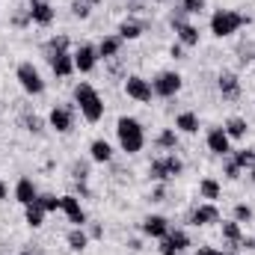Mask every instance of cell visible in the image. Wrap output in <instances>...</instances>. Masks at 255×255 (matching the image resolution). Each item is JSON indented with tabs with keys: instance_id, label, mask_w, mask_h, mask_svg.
<instances>
[{
	"instance_id": "d590c367",
	"label": "cell",
	"mask_w": 255,
	"mask_h": 255,
	"mask_svg": "<svg viewBox=\"0 0 255 255\" xmlns=\"http://www.w3.org/2000/svg\"><path fill=\"white\" fill-rule=\"evenodd\" d=\"M238 60H241V65H250V63H255V42H241L238 45Z\"/></svg>"
},
{
	"instance_id": "f546056e",
	"label": "cell",
	"mask_w": 255,
	"mask_h": 255,
	"mask_svg": "<svg viewBox=\"0 0 255 255\" xmlns=\"http://www.w3.org/2000/svg\"><path fill=\"white\" fill-rule=\"evenodd\" d=\"M24 223L30 226V229H42L45 226V211L33 202V205H24Z\"/></svg>"
},
{
	"instance_id": "ba28073f",
	"label": "cell",
	"mask_w": 255,
	"mask_h": 255,
	"mask_svg": "<svg viewBox=\"0 0 255 255\" xmlns=\"http://www.w3.org/2000/svg\"><path fill=\"white\" fill-rule=\"evenodd\" d=\"M187 223L196 226V229H205V226H217L220 223V208L214 202H199L187 214Z\"/></svg>"
},
{
	"instance_id": "f35d334b",
	"label": "cell",
	"mask_w": 255,
	"mask_h": 255,
	"mask_svg": "<svg viewBox=\"0 0 255 255\" xmlns=\"http://www.w3.org/2000/svg\"><path fill=\"white\" fill-rule=\"evenodd\" d=\"M187 18H190V15H187V12H184L181 6H175V9L169 12V27H172V30H178V27H184V24H190Z\"/></svg>"
},
{
	"instance_id": "681fc988",
	"label": "cell",
	"mask_w": 255,
	"mask_h": 255,
	"mask_svg": "<svg viewBox=\"0 0 255 255\" xmlns=\"http://www.w3.org/2000/svg\"><path fill=\"white\" fill-rule=\"evenodd\" d=\"M6 199H9V184L0 178V202H6Z\"/></svg>"
},
{
	"instance_id": "277c9868",
	"label": "cell",
	"mask_w": 255,
	"mask_h": 255,
	"mask_svg": "<svg viewBox=\"0 0 255 255\" xmlns=\"http://www.w3.org/2000/svg\"><path fill=\"white\" fill-rule=\"evenodd\" d=\"M15 80H18V86H21L27 95H33V98L45 95V77H42V71L30 63V60L18 63V68H15Z\"/></svg>"
},
{
	"instance_id": "11a10c76",
	"label": "cell",
	"mask_w": 255,
	"mask_h": 255,
	"mask_svg": "<svg viewBox=\"0 0 255 255\" xmlns=\"http://www.w3.org/2000/svg\"><path fill=\"white\" fill-rule=\"evenodd\" d=\"M151 3H169V0H151Z\"/></svg>"
},
{
	"instance_id": "9a60e30c",
	"label": "cell",
	"mask_w": 255,
	"mask_h": 255,
	"mask_svg": "<svg viewBox=\"0 0 255 255\" xmlns=\"http://www.w3.org/2000/svg\"><path fill=\"white\" fill-rule=\"evenodd\" d=\"M27 9H30V21H33L36 27H51V24H54V18H57V9H54L48 0L30 3Z\"/></svg>"
},
{
	"instance_id": "7dc6e473",
	"label": "cell",
	"mask_w": 255,
	"mask_h": 255,
	"mask_svg": "<svg viewBox=\"0 0 255 255\" xmlns=\"http://www.w3.org/2000/svg\"><path fill=\"white\" fill-rule=\"evenodd\" d=\"M169 57H172V60H184V45H178V42H175V45L169 48Z\"/></svg>"
},
{
	"instance_id": "c3c4849f",
	"label": "cell",
	"mask_w": 255,
	"mask_h": 255,
	"mask_svg": "<svg viewBox=\"0 0 255 255\" xmlns=\"http://www.w3.org/2000/svg\"><path fill=\"white\" fill-rule=\"evenodd\" d=\"M241 250L253 253V250H255V238H250V235H244V238H241Z\"/></svg>"
},
{
	"instance_id": "f6af8a7d",
	"label": "cell",
	"mask_w": 255,
	"mask_h": 255,
	"mask_svg": "<svg viewBox=\"0 0 255 255\" xmlns=\"http://www.w3.org/2000/svg\"><path fill=\"white\" fill-rule=\"evenodd\" d=\"M151 202H166V184H154V190H151Z\"/></svg>"
},
{
	"instance_id": "3957f363",
	"label": "cell",
	"mask_w": 255,
	"mask_h": 255,
	"mask_svg": "<svg viewBox=\"0 0 255 255\" xmlns=\"http://www.w3.org/2000/svg\"><path fill=\"white\" fill-rule=\"evenodd\" d=\"M247 24H253V18L244 15V12H235V9H214V15H211V36L229 39V36H235V33H238L241 27H247Z\"/></svg>"
},
{
	"instance_id": "52a82bcc",
	"label": "cell",
	"mask_w": 255,
	"mask_h": 255,
	"mask_svg": "<svg viewBox=\"0 0 255 255\" xmlns=\"http://www.w3.org/2000/svg\"><path fill=\"white\" fill-rule=\"evenodd\" d=\"M205 145H208V151L211 154H217V157H229L235 148H232V139H229V133H226V128L217 125V128H208V133H205Z\"/></svg>"
},
{
	"instance_id": "7bdbcfd3",
	"label": "cell",
	"mask_w": 255,
	"mask_h": 255,
	"mask_svg": "<svg viewBox=\"0 0 255 255\" xmlns=\"http://www.w3.org/2000/svg\"><path fill=\"white\" fill-rule=\"evenodd\" d=\"M83 229H86L89 241H101V238H104V226H101V223H86Z\"/></svg>"
},
{
	"instance_id": "e575fe53",
	"label": "cell",
	"mask_w": 255,
	"mask_h": 255,
	"mask_svg": "<svg viewBox=\"0 0 255 255\" xmlns=\"http://www.w3.org/2000/svg\"><path fill=\"white\" fill-rule=\"evenodd\" d=\"M163 163H166V172H169V178H178V175L184 172V160H181L178 154H163Z\"/></svg>"
},
{
	"instance_id": "8fae6325",
	"label": "cell",
	"mask_w": 255,
	"mask_h": 255,
	"mask_svg": "<svg viewBox=\"0 0 255 255\" xmlns=\"http://www.w3.org/2000/svg\"><path fill=\"white\" fill-rule=\"evenodd\" d=\"M71 54H74V71H80V74H92L95 71V65H98V48L95 45L80 42Z\"/></svg>"
},
{
	"instance_id": "e0dca14e",
	"label": "cell",
	"mask_w": 255,
	"mask_h": 255,
	"mask_svg": "<svg viewBox=\"0 0 255 255\" xmlns=\"http://www.w3.org/2000/svg\"><path fill=\"white\" fill-rule=\"evenodd\" d=\"M48 63H51V71L57 77H71L74 74V54L71 51H60V54L48 57Z\"/></svg>"
},
{
	"instance_id": "ee69618b",
	"label": "cell",
	"mask_w": 255,
	"mask_h": 255,
	"mask_svg": "<svg viewBox=\"0 0 255 255\" xmlns=\"http://www.w3.org/2000/svg\"><path fill=\"white\" fill-rule=\"evenodd\" d=\"M71 187H74V196H77V199H89V196H92V190H89L86 181H71Z\"/></svg>"
},
{
	"instance_id": "836d02e7",
	"label": "cell",
	"mask_w": 255,
	"mask_h": 255,
	"mask_svg": "<svg viewBox=\"0 0 255 255\" xmlns=\"http://www.w3.org/2000/svg\"><path fill=\"white\" fill-rule=\"evenodd\" d=\"M232 160H235L241 169H253L255 151H253V148H238V151H232Z\"/></svg>"
},
{
	"instance_id": "8992f818",
	"label": "cell",
	"mask_w": 255,
	"mask_h": 255,
	"mask_svg": "<svg viewBox=\"0 0 255 255\" xmlns=\"http://www.w3.org/2000/svg\"><path fill=\"white\" fill-rule=\"evenodd\" d=\"M184 86V77L178 71H160L154 80H151V89H154V98H175Z\"/></svg>"
},
{
	"instance_id": "f5cc1de1",
	"label": "cell",
	"mask_w": 255,
	"mask_h": 255,
	"mask_svg": "<svg viewBox=\"0 0 255 255\" xmlns=\"http://www.w3.org/2000/svg\"><path fill=\"white\" fill-rule=\"evenodd\" d=\"M86 3H89V6H101L104 0H86Z\"/></svg>"
},
{
	"instance_id": "2e32d148",
	"label": "cell",
	"mask_w": 255,
	"mask_h": 255,
	"mask_svg": "<svg viewBox=\"0 0 255 255\" xmlns=\"http://www.w3.org/2000/svg\"><path fill=\"white\" fill-rule=\"evenodd\" d=\"M12 196H15V202H18V205H33V202H36V196H39V187H36V181H33V178L21 175V178L15 181Z\"/></svg>"
},
{
	"instance_id": "b9f144b4",
	"label": "cell",
	"mask_w": 255,
	"mask_h": 255,
	"mask_svg": "<svg viewBox=\"0 0 255 255\" xmlns=\"http://www.w3.org/2000/svg\"><path fill=\"white\" fill-rule=\"evenodd\" d=\"M241 172H244V169H241L235 160H223V175H226L229 181H238V178H241Z\"/></svg>"
},
{
	"instance_id": "d4e9b609",
	"label": "cell",
	"mask_w": 255,
	"mask_h": 255,
	"mask_svg": "<svg viewBox=\"0 0 255 255\" xmlns=\"http://www.w3.org/2000/svg\"><path fill=\"white\" fill-rule=\"evenodd\" d=\"M226 133H229V139L235 142V139H244L247 133H250V122L244 119V116H232V119H226Z\"/></svg>"
},
{
	"instance_id": "d6a6232c",
	"label": "cell",
	"mask_w": 255,
	"mask_h": 255,
	"mask_svg": "<svg viewBox=\"0 0 255 255\" xmlns=\"http://www.w3.org/2000/svg\"><path fill=\"white\" fill-rule=\"evenodd\" d=\"M253 217H255V211H253V205H247V202H238L232 208V220H238L241 226L244 223H253Z\"/></svg>"
},
{
	"instance_id": "83f0119b",
	"label": "cell",
	"mask_w": 255,
	"mask_h": 255,
	"mask_svg": "<svg viewBox=\"0 0 255 255\" xmlns=\"http://www.w3.org/2000/svg\"><path fill=\"white\" fill-rule=\"evenodd\" d=\"M148 178H151L154 184H169V181H172L169 172H166L163 157H151V163H148Z\"/></svg>"
},
{
	"instance_id": "7c38bea8",
	"label": "cell",
	"mask_w": 255,
	"mask_h": 255,
	"mask_svg": "<svg viewBox=\"0 0 255 255\" xmlns=\"http://www.w3.org/2000/svg\"><path fill=\"white\" fill-rule=\"evenodd\" d=\"M160 255H178V253H187L190 250V235L184 229H169L166 238L160 241Z\"/></svg>"
},
{
	"instance_id": "1f68e13d",
	"label": "cell",
	"mask_w": 255,
	"mask_h": 255,
	"mask_svg": "<svg viewBox=\"0 0 255 255\" xmlns=\"http://www.w3.org/2000/svg\"><path fill=\"white\" fill-rule=\"evenodd\" d=\"M36 205H39L45 214H54V211H60V196H54V193H39V196H36Z\"/></svg>"
},
{
	"instance_id": "816d5d0a",
	"label": "cell",
	"mask_w": 255,
	"mask_h": 255,
	"mask_svg": "<svg viewBox=\"0 0 255 255\" xmlns=\"http://www.w3.org/2000/svg\"><path fill=\"white\" fill-rule=\"evenodd\" d=\"M21 255H42V250H36V247H24Z\"/></svg>"
},
{
	"instance_id": "ab89813d",
	"label": "cell",
	"mask_w": 255,
	"mask_h": 255,
	"mask_svg": "<svg viewBox=\"0 0 255 255\" xmlns=\"http://www.w3.org/2000/svg\"><path fill=\"white\" fill-rule=\"evenodd\" d=\"M71 15L80 18V21H86V18L92 15V6H89L86 0H71Z\"/></svg>"
},
{
	"instance_id": "8d00e7d4",
	"label": "cell",
	"mask_w": 255,
	"mask_h": 255,
	"mask_svg": "<svg viewBox=\"0 0 255 255\" xmlns=\"http://www.w3.org/2000/svg\"><path fill=\"white\" fill-rule=\"evenodd\" d=\"M71 181H89V160H74L71 163Z\"/></svg>"
},
{
	"instance_id": "484cf974",
	"label": "cell",
	"mask_w": 255,
	"mask_h": 255,
	"mask_svg": "<svg viewBox=\"0 0 255 255\" xmlns=\"http://www.w3.org/2000/svg\"><path fill=\"white\" fill-rule=\"evenodd\" d=\"M21 128H24L27 133H33V136H42L48 125H45V119H42V116H36V113L24 110V113H21Z\"/></svg>"
},
{
	"instance_id": "4fadbf2b",
	"label": "cell",
	"mask_w": 255,
	"mask_h": 255,
	"mask_svg": "<svg viewBox=\"0 0 255 255\" xmlns=\"http://www.w3.org/2000/svg\"><path fill=\"white\" fill-rule=\"evenodd\" d=\"M169 229H172V223H169L163 214H148V217H142V223H139V232H142L145 238H154V241H163Z\"/></svg>"
},
{
	"instance_id": "603a6c76",
	"label": "cell",
	"mask_w": 255,
	"mask_h": 255,
	"mask_svg": "<svg viewBox=\"0 0 255 255\" xmlns=\"http://www.w3.org/2000/svg\"><path fill=\"white\" fill-rule=\"evenodd\" d=\"M220 196H223V184H220L217 178H211V175H208V178H202V181H199V199H205V202H214V205H217V199H220Z\"/></svg>"
},
{
	"instance_id": "44dd1931",
	"label": "cell",
	"mask_w": 255,
	"mask_h": 255,
	"mask_svg": "<svg viewBox=\"0 0 255 255\" xmlns=\"http://www.w3.org/2000/svg\"><path fill=\"white\" fill-rule=\"evenodd\" d=\"M175 130H178V133H187V136L199 133V116H196L193 110H181V113L175 116Z\"/></svg>"
},
{
	"instance_id": "6f0895ef",
	"label": "cell",
	"mask_w": 255,
	"mask_h": 255,
	"mask_svg": "<svg viewBox=\"0 0 255 255\" xmlns=\"http://www.w3.org/2000/svg\"><path fill=\"white\" fill-rule=\"evenodd\" d=\"M178 255H184V253H178Z\"/></svg>"
},
{
	"instance_id": "5b68a950",
	"label": "cell",
	"mask_w": 255,
	"mask_h": 255,
	"mask_svg": "<svg viewBox=\"0 0 255 255\" xmlns=\"http://www.w3.org/2000/svg\"><path fill=\"white\" fill-rule=\"evenodd\" d=\"M125 95L136 104H151L154 101L151 80H145L142 74H125Z\"/></svg>"
},
{
	"instance_id": "4316f807",
	"label": "cell",
	"mask_w": 255,
	"mask_h": 255,
	"mask_svg": "<svg viewBox=\"0 0 255 255\" xmlns=\"http://www.w3.org/2000/svg\"><path fill=\"white\" fill-rule=\"evenodd\" d=\"M154 145L163 148V151H175V148H178V130H175V128H163V130H157Z\"/></svg>"
},
{
	"instance_id": "9f6ffc18",
	"label": "cell",
	"mask_w": 255,
	"mask_h": 255,
	"mask_svg": "<svg viewBox=\"0 0 255 255\" xmlns=\"http://www.w3.org/2000/svg\"><path fill=\"white\" fill-rule=\"evenodd\" d=\"M27 3H39V0H27Z\"/></svg>"
},
{
	"instance_id": "f907efd6",
	"label": "cell",
	"mask_w": 255,
	"mask_h": 255,
	"mask_svg": "<svg viewBox=\"0 0 255 255\" xmlns=\"http://www.w3.org/2000/svg\"><path fill=\"white\" fill-rule=\"evenodd\" d=\"M128 250H130V253H139V250H142V244H139L136 238H130V241H128Z\"/></svg>"
},
{
	"instance_id": "4dcf8cb0",
	"label": "cell",
	"mask_w": 255,
	"mask_h": 255,
	"mask_svg": "<svg viewBox=\"0 0 255 255\" xmlns=\"http://www.w3.org/2000/svg\"><path fill=\"white\" fill-rule=\"evenodd\" d=\"M60 51H71V39L60 33V36H51L48 42H45V57H54V54H60Z\"/></svg>"
},
{
	"instance_id": "74e56055",
	"label": "cell",
	"mask_w": 255,
	"mask_h": 255,
	"mask_svg": "<svg viewBox=\"0 0 255 255\" xmlns=\"http://www.w3.org/2000/svg\"><path fill=\"white\" fill-rule=\"evenodd\" d=\"M178 6H181L187 15H202V12L208 9V0H181Z\"/></svg>"
},
{
	"instance_id": "bcb514c9",
	"label": "cell",
	"mask_w": 255,
	"mask_h": 255,
	"mask_svg": "<svg viewBox=\"0 0 255 255\" xmlns=\"http://www.w3.org/2000/svg\"><path fill=\"white\" fill-rule=\"evenodd\" d=\"M196 255H226V253H223L220 247H199V250H196Z\"/></svg>"
},
{
	"instance_id": "5bb4252c",
	"label": "cell",
	"mask_w": 255,
	"mask_h": 255,
	"mask_svg": "<svg viewBox=\"0 0 255 255\" xmlns=\"http://www.w3.org/2000/svg\"><path fill=\"white\" fill-rule=\"evenodd\" d=\"M217 92L223 101H238L241 98V77L235 71H220L217 74Z\"/></svg>"
},
{
	"instance_id": "7a4b0ae2",
	"label": "cell",
	"mask_w": 255,
	"mask_h": 255,
	"mask_svg": "<svg viewBox=\"0 0 255 255\" xmlns=\"http://www.w3.org/2000/svg\"><path fill=\"white\" fill-rule=\"evenodd\" d=\"M116 139H119V148L125 151L128 157H133V154H139L145 148V128L133 116H119V122H116Z\"/></svg>"
},
{
	"instance_id": "ac0fdd59",
	"label": "cell",
	"mask_w": 255,
	"mask_h": 255,
	"mask_svg": "<svg viewBox=\"0 0 255 255\" xmlns=\"http://www.w3.org/2000/svg\"><path fill=\"white\" fill-rule=\"evenodd\" d=\"M145 21H136V18H125L122 24H119V30H116V36L122 39V42H136L142 33H145Z\"/></svg>"
},
{
	"instance_id": "6da1fadb",
	"label": "cell",
	"mask_w": 255,
	"mask_h": 255,
	"mask_svg": "<svg viewBox=\"0 0 255 255\" xmlns=\"http://www.w3.org/2000/svg\"><path fill=\"white\" fill-rule=\"evenodd\" d=\"M74 110H80V116H83L89 125H98V122L104 119V110H107V104H104L101 92H98L92 83L80 80V83L74 86Z\"/></svg>"
},
{
	"instance_id": "cb8c5ba5",
	"label": "cell",
	"mask_w": 255,
	"mask_h": 255,
	"mask_svg": "<svg viewBox=\"0 0 255 255\" xmlns=\"http://www.w3.org/2000/svg\"><path fill=\"white\" fill-rule=\"evenodd\" d=\"M65 244H68V250H71V253H83V250L89 247V235H86V229L71 226V229H68V235H65Z\"/></svg>"
},
{
	"instance_id": "db71d44e",
	"label": "cell",
	"mask_w": 255,
	"mask_h": 255,
	"mask_svg": "<svg viewBox=\"0 0 255 255\" xmlns=\"http://www.w3.org/2000/svg\"><path fill=\"white\" fill-rule=\"evenodd\" d=\"M250 178H253V181H255V163H253V169H250Z\"/></svg>"
},
{
	"instance_id": "f1b7e54d",
	"label": "cell",
	"mask_w": 255,
	"mask_h": 255,
	"mask_svg": "<svg viewBox=\"0 0 255 255\" xmlns=\"http://www.w3.org/2000/svg\"><path fill=\"white\" fill-rule=\"evenodd\" d=\"M220 229H223V241H229V244H241V238H244V226H241L238 220H223Z\"/></svg>"
},
{
	"instance_id": "ffe728a7",
	"label": "cell",
	"mask_w": 255,
	"mask_h": 255,
	"mask_svg": "<svg viewBox=\"0 0 255 255\" xmlns=\"http://www.w3.org/2000/svg\"><path fill=\"white\" fill-rule=\"evenodd\" d=\"M89 160L92 163H110L113 160V145L107 139H92L89 142Z\"/></svg>"
},
{
	"instance_id": "30bf717a",
	"label": "cell",
	"mask_w": 255,
	"mask_h": 255,
	"mask_svg": "<svg viewBox=\"0 0 255 255\" xmlns=\"http://www.w3.org/2000/svg\"><path fill=\"white\" fill-rule=\"evenodd\" d=\"M48 128L54 133H68L74 128V107L68 104H54L51 113H48Z\"/></svg>"
},
{
	"instance_id": "9c48e42d",
	"label": "cell",
	"mask_w": 255,
	"mask_h": 255,
	"mask_svg": "<svg viewBox=\"0 0 255 255\" xmlns=\"http://www.w3.org/2000/svg\"><path fill=\"white\" fill-rule=\"evenodd\" d=\"M60 211L65 214V220H68L71 226H77V229H83V226L89 223V217H86V211H83V205H80V199H77L74 193L60 196Z\"/></svg>"
},
{
	"instance_id": "d6986e66",
	"label": "cell",
	"mask_w": 255,
	"mask_h": 255,
	"mask_svg": "<svg viewBox=\"0 0 255 255\" xmlns=\"http://www.w3.org/2000/svg\"><path fill=\"white\" fill-rule=\"evenodd\" d=\"M95 48H98V60L110 63V60L119 57V51H122V39H119V36H101V42H98Z\"/></svg>"
},
{
	"instance_id": "60d3db41",
	"label": "cell",
	"mask_w": 255,
	"mask_h": 255,
	"mask_svg": "<svg viewBox=\"0 0 255 255\" xmlns=\"http://www.w3.org/2000/svg\"><path fill=\"white\" fill-rule=\"evenodd\" d=\"M33 21H30V9H18L15 15H12V27L15 30H24V27H30Z\"/></svg>"
},
{
	"instance_id": "7402d4cb",
	"label": "cell",
	"mask_w": 255,
	"mask_h": 255,
	"mask_svg": "<svg viewBox=\"0 0 255 255\" xmlns=\"http://www.w3.org/2000/svg\"><path fill=\"white\" fill-rule=\"evenodd\" d=\"M175 39H178V45H184V48H199L202 33H199V27H196V24H184V27H178V30H175Z\"/></svg>"
}]
</instances>
